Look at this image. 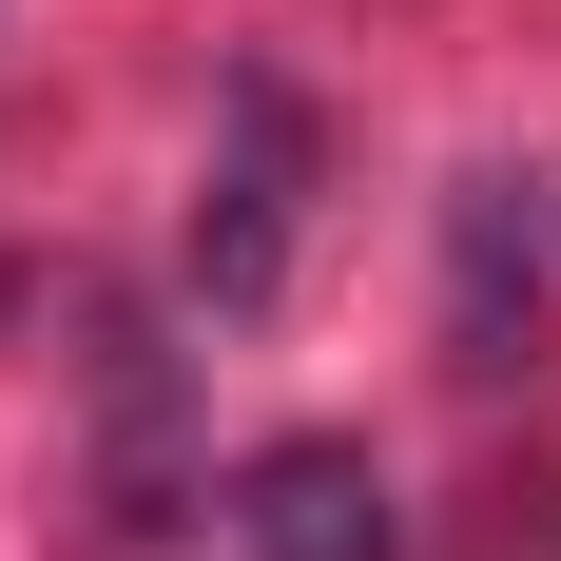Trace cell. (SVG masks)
<instances>
[{
  "label": "cell",
  "instance_id": "1",
  "mask_svg": "<svg viewBox=\"0 0 561 561\" xmlns=\"http://www.w3.org/2000/svg\"><path fill=\"white\" fill-rule=\"evenodd\" d=\"M290 214H310V116H290V78H232L214 98V194H194V310H272Z\"/></svg>",
  "mask_w": 561,
  "mask_h": 561
},
{
  "label": "cell",
  "instance_id": "2",
  "mask_svg": "<svg viewBox=\"0 0 561 561\" xmlns=\"http://www.w3.org/2000/svg\"><path fill=\"white\" fill-rule=\"evenodd\" d=\"M232 542H252V561H407V523H388V465L310 426V446H252V465H232Z\"/></svg>",
  "mask_w": 561,
  "mask_h": 561
}]
</instances>
